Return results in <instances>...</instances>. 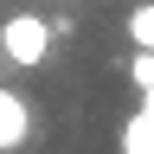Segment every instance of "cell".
Instances as JSON below:
<instances>
[{
	"mask_svg": "<svg viewBox=\"0 0 154 154\" xmlns=\"http://www.w3.org/2000/svg\"><path fill=\"white\" fill-rule=\"evenodd\" d=\"M0 58H7V64H19V71H38L51 58V19L45 13H13L7 26H0Z\"/></svg>",
	"mask_w": 154,
	"mask_h": 154,
	"instance_id": "1",
	"label": "cell"
},
{
	"mask_svg": "<svg viewBox=\"0 0 154 154\" xmlns=\"http://www.w3.org/2000/svg\"><path fill=\"white\" fill-rule=\"evenodd\" d=\"M26 135H32V109H26V96H19V90H0V154L26 148Z\"/></svg>",
	"mask_w": 154,
	"mask_h": 154,
	"instance_id": "2",
	"label": "cell"
},
{
	"mask_svg": "<svg viewBox=\"0 0 154 154\" xmlns=\"http://www.w3.org/2000/svg\"><path fill=\"white\" fill-rule=\"evenodd\" d=\"M122 154H154V103L141 96V109L122 122Z\"/></svg>",
	"mask_w": 154,
	"mask_h": 154,
	"instance_id": "3",
	"label": "cell"
},
{
	"mask_svg": "<svg viewBox=\"0 0 154 154\" xmlns=\"http://www.w3.org/2000/svg\"><path fill=\"white\" fill-rule=\"evenodd\" d=\"M128 77H135V90L148 96V90H154V51H135V58H128Z\"/></svg>",
	"mask_w": 154,
	"mask_h": 154,
	"instance_id": "4",
	"label": "cell"
},
{
	"mask_svg": "<svg viewBox=\"0 0 154 154\" xmlns=\"http://www.w3.org/2000/svg\"><path fill=\"white\" fill-rule=\"evenodd\" d=\"M128 32H135V45L148 51V45H154V13H148V7H135V13H128Z\"/></svg>",
	"mask_w": 154,
	"mask_h": 154,
	"instance_id": "5",
	"label": "cell"
}]
</instances>
